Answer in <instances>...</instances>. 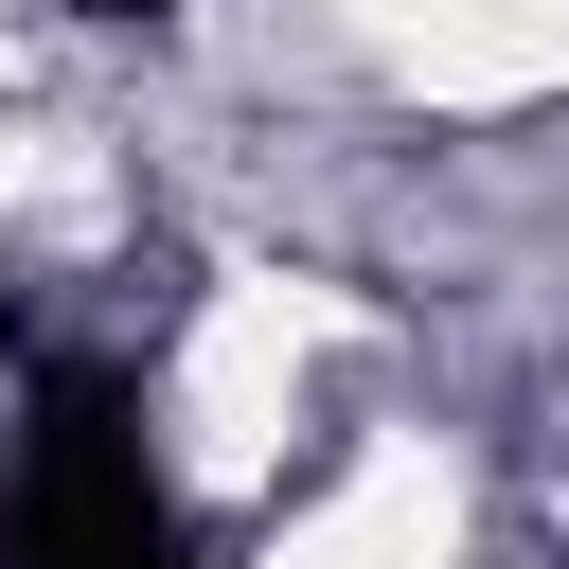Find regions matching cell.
Here are the masks:
<instances>
[{
    "label": "cell",
    "mask_w": 569,
    "mask_h": 569,
    "mask_svg": "<svg viewBox=\"0 0 569 569\" xmlns=\"http://www.w3.org/2000/svg\"><path fill=\"white\" fill-rule=\"evenodd\" d=\"M0 569H213L142 462V409L107 356H53L36 373V427H18V480H0Z\"/></svg>",
    "instance_id": "cell-1"
},
{
    "label": "cell",
    "mask_w": 569,
    "mask_h": 569,
    "mask_svg": "<svg viewBox=\"0 0 569 569\" xmlns=\"http://www.w3.org/2000/svg\"><path fill=\"white\" fill-rule=\"evenodd\" d=\"M71 18H160V0H71Z\"/></svg>",
    "instance_id": "cell-2"
},
{
    "label": "cell",
    "mask_w": 569,
    "mask_h": 569,
    "mask_svg": "<svg viewBox=\"0 0 569 569\" xmlns=\"http://www.w3.org/2000/svg\"><path fill=\"white\" fill-rule=\"evenodd\" d=\"M0 356H18V302H0Z\"/></svg>",
    "instance_id": "cell-3"
}]
</instances>
